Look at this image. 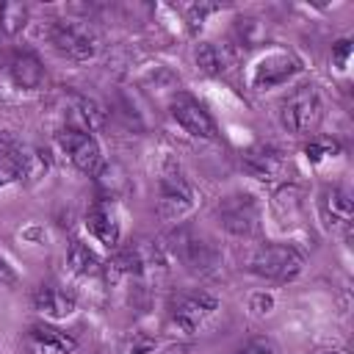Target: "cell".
<instances>
[{
    "mask_svg": "<svg viewBox=\"0 0 354 354\" xmlns=\"http://www.w3.org/2000/svg\"><path fill=\"white\" fill-rule=\"evenodd\" d=\"M30 304H33V310H39L47 318H66L75 313L77 299L58 285H39V288H33Z\"/></svg>",
    "mask_w": 354,
    "mask_h": 354,
    "instance_id": "cell-14",
    "label": "cell"
},
{
    "mask_svg": "<svg viewBox=\"0 0 354 354\" xmlns=\"http://www.w3.org/2000/svg\"><path fill=\"white\" fill-rule=\"evenodd\" d=\"M22 149L25 144H19L11 133L0 130V188L22 180Z\"/></svg>",
    "mask_w": 354,
    "mask_h": 354,
    "instance_id": "cell-18",
    "label": "cell"
},
{
    "mask_svg": "<svg viewBox=\"0 0 354 354\" xmlns=\"http://www.w3.org/2000/svg\"><path fill=\"white\" fill-rule=\"evenodd\" d=\"M158 348V337H152L149 332H130L122 346H119V354H149Z\"/></svg>",
    "mask_w": 354,
    "mask_h": 354,
    "instance_id": "cell-23",
    "label": "cell"
},
{
    "mask_svg": "<svg viewBox=\"0 0 354 354\" xmlns=\"http://www.w3.org/2000/svg\"><path fill=\"white\" fill-rule=\"evenodd\" d=\"M318 216H321V221H324L326 230L346 232L351 227V218H354V205H351L348 191H343L337 185L324 188L321 191V199H318Z\"/></svg>",
    "mask_w": 354,
    "mask_h": 354,
    "instance_id": "cell-11",
    "label": "cell"
},
{
    "mask_svg": "<svg viewBox=\"0 0 354 354\" xmlns=\"http://www.w3.org/2000/svg\"><path fill=\"white\" fill-rule=\"evenodd\" d=\"M243 169L257 180H274L282 171V155L274 147H252L243 152Z\"/></svg>",
    "mask_w": 354,
    "mask_h": 354,
    "instance_id": "cell-17",
    "label": "cell"
},
{
    "mask_svg": "<svg viewBox=\"0 0 354 354\" xmlns=\"http://www.w3.org/2000/svg\"><path fill=\"white\" fill-rule=\"evenodd\" d=\"M218 224L241 238H249L260 230V205L252 194H230L216 207Z\"/></svg>",
    "mask_w": 354,
    "mask_h": 354,
    "instance_id": "cell-3",
    "label": "cell"
},
{
    "mask_svg": "<svg viewBox=\"0 0 354 354\" xmlns=\"http://www.w3.org/2000/svg\"><path fill=\"white\" fill-rule=\"evenodd\" d=\"M324 102L315 86H299L279 102V122L293 136H310L321 127Z\"/></svg>",
    "mask_w": 354,
    "mask_h": 354,
    "instance_id": "cell-1",
    "label": "cell"
},
{
    "mask_svg": "<svg viewBox=\"0 0 354 354\" xmlns=\"http://www.w3.org/2000/svg\"><path fill=\"white\" fill-rule=\"evenodd\" d=\"M194 207V188L177 169H166L158 183V216L163 221H180Z\"/></svg>",
    "mask_w": 354,
    "mask_h": 354,
    "instance_id": "cell-4",
    "label": "cell"
},
{
    "mask_svg": "<svg viewBox=\"0 0 354 354\" xmlns=\"http://www.w3.org/2000/svg\"><path fill=\"white\" fill-rule=\"evenodd\" d=\"M22 346H25V354H75L77 340L72 335L55 329V326L33 324L25 332Z\"/></svg>",
    "mask_w": 354,
    "mask_h": 354,
    "instance_id": "cell-12",
    "label": "cell"
},
{
    "mask_svg": "<svg viewBox=\"0 0 354 354\" xmlns=\"http://www.w3.org/2000/svg\"><path fill=\"white\" fill-rule=\"evenodd\" d=\"M271 307H274V299H271L268 293H254V296L249 299V310H252L254 315H266V313H271Z\"/></svg>",
    "mask_w": 354,
    "mask_h": 354,
    "instance_id": "cell-27",
    "label": "cell"
},
{
    "mask_svg": "<svg viewBox=\"0 0 354 354\" xmlns=\"http://www.w3.org/2000/svg\"><path fill=\"white\" fill-rule=\"evenodd\" d=\"M8 75H11V80H14L19 88H25V91H36V88H41V83H44V66H41L39 55L30 53V50H17V53H11V58H8Z\"/></svg>",
    "mask_w": 354,
    "mask_h": 354,
    "instance_id": "cell-16",
    "label": "cell"
},
{
    "mask_svg": "<svg viewBox=\"0 0 354 354\" xmlns=\"http://www.w3.org/2000/svg\"><path fill=\"white\" fill-rule=\"evenodd\" d=\"M64 113H66V127L86 130V133L102 127V122H105L102 105L97 100H91V97H83V94H69Z\"/></svg>",
    "mask_w": 354,
    "mask_h": 354,
    "instance_id": "cell-15",
    "label": "cell"
},
{
    "mask_svg": "<svg viewBox=\"0 0 354 354\" xmlns=\"http://www.w3.org/2000/svg\"><path fill=\"white\" fill-rule=\"evenodd\" d=\"M8 58H11V53H8V47L0 41V72L8 69Z\"/></svg>",
    "mask_w": 354,
    "mask_h": 354,
    "instance_id": "cell-29",
    "label": "cell"
},
{
    "mask_svg": "<svg viewBox=\"0 0 354 354\" xmlns=\"http://www.w3.org/2000/svg\"><path fill=\"white\" fill-rule=\"evenodd\" d=\"M348 55H351V41L348 39H340L337 44H332V58H335L337 69H346L348 66Z\"/></svg>",
    "mask_w": 354,
    "mask_h": 354,
    "instance_id": "cell-26",
    "label": "cell"
},
{
    "mask_svg": "<svg viewBox=\"0 0 354 354\" xmlns=\"http://www.w3.org/2000/svg\"><path fill=\"white\" fill-rule=\"evenodd\" d=\"M169 108H171L174 122H177L188 136H194V138H205V141H213V138L218 136L213 116H210L207 108H205L199 100H194L191 94H183V91L174 94Z\"/></svg>",
    "mask_w": 354,
    "mask_h": 354,
    "instance_id": "cell-9",
    "label": "cell"
},
{
    "mask_svg": "<svg viewBox=\"0 0 354 354\" xmlns=\"http://www.w3.org/2000/svg\"><path fill=\"white\" fill-rule=\"evenodd\" d=\"M14 288H17V274H14V268H11L6 260H0V299L8 296Z\"/></svg>",
    "mask_w": 354,
    "mask_h": 354,
    "instance_id": "cell-25",
    "label": "cell"
},
{
    "mask_svg": "<svg viewBox=\"0 0 354 354\" xmlns=\"http://www.w3.org/2000/svg\"><path fill=\"white\" fill-rule=\"evenodd\" d=\"M216 307H218V301L207 293H183L171 301L169 324L183 335H196L202 329V324L216 313Z\"/></svg>",
    "mask_w": 354,
    "mask_h": 354,
    "instance_id": "cell-6",
    "label": "cell"
},
{
    "mask_svg": "<svg viewBox=\"0 0 354 354\" xmlns=\"http://www.w3.org/2000/svg\"><path fill=\"white\" fill-rule=\"evenodd\" d=\"M301 266H304V257L290 243H260L246 257V271L266 279H277V282L293 279L301 271Z\"/></svg>",
    "mask_w": 354,
    "mask_h": 354,
    "instance_id": "cell-2",
    "label": "cell"
},
{
    "mask_svg": "<svg viewBox=\"0 0 354 354\" xmlns=\"http://www.w3.org/2000/svg\"><path fill=\"white\" fill-rule=\"evenodd\" d=\"M97 183H100L102 199H108V202L127 191V177H124V171L119 166H102L97 171Z\"/></svg>",
    "mask_w": 354,
    "mask_h": 354,
    "instance_id": "cell-21",
    "label": "cell"
},
{
    "mask_svg": "<svg viewBox=\"0 0 354 354\" xmlns=\"http://www.w3.org/2000/svg\"><path fill=\"white\" fill-rule=\"evenodd\" d=\"M196 66L205 72V75H221L224 69H227V53L221 50V47H216V44H199L196 47Z\"/></svg>",
    "mask_w": 354,
    "mask_h": 354,
    "instance_id": "cell-20",
    "label": "cell"
},
{
    "mask_svg": "<svg viewBox=\"0 0 354 354\" xmlns=\"http://www.w3.org/2000/svg\"><path fill=\"white\" fill-rule=\"evenodd\" d=\"M25 25H28V6L14 3V0L0 6V30H3L6 36L22 33Z\"/></svg>",
    "mask_w": 354,
    "mask_h": 354,
    "instance_id": "cell-22",
    "label": "cell"
},
{
    "mask_svg": "<svg viewBox=\"0 0 354 354\" xmlns=\"http://www.w3.org/2000/svg\"><path fill=\"white\" fill-rule=\"evenodd\" d=\"M326 152H335V147L329 149L326 144H310V147L304 149V155H307V160H310V163H321Z\"/></svg>",
    "mask_w": 354,
    "mask_h": 354,
    "instance_id": "cell-28",
    "label": "cell"
},
{
    "mask_svg": "<svg viewBox=\"0 0 354 354\" xmlns=\"http://www.w3.org/2000/svg\"><path fill=\"white\" fill-rule=\"evenodd\" d=\"M66 266L77 277H94V274L102 271V263L97 260V254L77 238H72L69 246H66Z\"/></svg>",
    "mask_w": 354,
    "mask_h": 354,
    "instance_id": "cell-19",
    "label": "cell"
},
{
    "mask_svg": "<svg viewBox=\"0 0 354 354\" xmlns=\"http://www.w3.org/2000/svg\"><path fill=\"white\" fill-rule=\"evenodd\" d=\"M324 354H337V351H324Z\"/></svg>",
    "mask_w": 354,
    "mask_h": 354,
    "instance_id": "cell-30",
    "label": "cell"
},
{
    "mask_svg": "<svg viewBox=\"0 0 354 354\" xmlns=\"http://www.w3.org/2000/svg\"><path fill=\"white\" fill-rule=\"evenodd\" d=\"M174 252L194 274H213L221 263V254L213 246V241L199 232H191V230H183L174 238Z\"/></svg>",
    "mask_w": 354,
    "mask_h": 354,
    "instance_id": "cell-8",
    "label": "cell"
},
{
    "mask_svg": "<svg viewBox=\"0 0 354 354\" xmlns=\"http://www.w3.org/2000/svg\"><path fill=\"white\" fill-rule=\"evenodd\" d=\"M296 72H299V61L290 53H268L266 58H260L252 66L249 83L263 91V88H274V86L288 83Z\"/></svg>",
    "mask_w": 354,
    "mask_h": 354,
    "instance_id": "cell-10",
    "label": "cell"
},
{
    "mask_svg": "<svg viewBox=\"0 0 354 354\" xmlns=\"http://www.w3.org/2000/svg\"><path fill=\"white\" fill-rule=\"evenodd\" d=\"M50 44L72 58V61H88L97 55V39L94 33L86 28V25H77V22H69V19H58L50 25Z\"/></svg>",
    "mask_w": 354,
    "mask_h": 354,
    "instance_id": "cell-5",
    "label": "cell"
},
{
    "mask_svg": "<svg viewBox=\"0 0 354 354\" xmlns=\"http://www.w3.org/2000/svg\"><path fill=\"white\" fill-rule=\"evenodd\" d=\"M86 230L108 249H113L119 243V221L113 213V205L108 199H97L91 202V207L86 210Z\"/></svg>",
    "mask_w": 354,
    "mask_h": 354,
    "instance_id": "cell-13",
    "label": "cell"
},
{
    "mask_svg": "<svg viewBox=\"0 0 354 354\" xmlns=\"http://www.w3.org/2000/svg\"><path fill=\"white\" fill-rule=\"evenodd\" d=\"M235 354H279V348H277L268 337H252V340L243 343Z\"/></svg>",
    "mask_w": 354,
    "mask_h": 354,
    "instance_id": "cell-24",
    "label": "cell"
},
{
    "mask_svg": "<svg viewBox=\"0 0 354 354\" xmlns=\"http://www.w3.org/2000/svg\"><path fill=\"white\" fill-rule=\"evenodd\" d=\"M58 147L72 160V166L77 171H83V174H97L102 169V152H100V144H97V138L91 133L75 130V127H64L58 133Z\"/></svg>",
    "mask_w": 354,
    "mask_h": 354,
    "instance_id": "cell-7",
    "label": "cell"
}]
</instances>
